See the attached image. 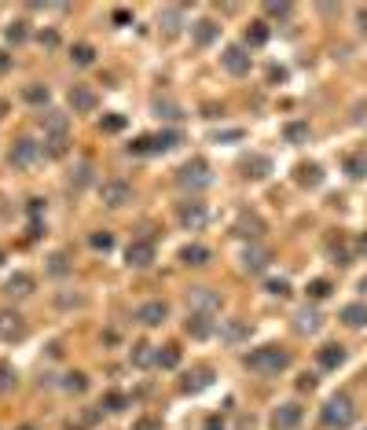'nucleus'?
Returning a JSON list of instances; mask_svg holds the SVG:
<instances>
[{
	"instance_id": "1",
	"label": "nucleus",
	"mask_w": 367,
	"mask_h": 430,
	"mask_svg": "<svg viewBox=\"0 0 367 430\" xmlns=\"http://www.w3.org/2000/svg\"><path fill=\"white\" fill-rule=\"evenodd\" d=\"M323 427H331V430H345L352 420H357V405H352V397L349 394H334V397H327V405H323Z\"/></svg>"
},
{
	"instance_id": "2",
	"label": "nucleus",
	"mask_w": 367,
	"mask_h": 430,
	"mask_svg": "<svg viewBox=\"0 0 367 430\" xmlns=\"http://www.w3.org/2000/svg\"><path fill=\"white\" fill-rule=\"evenodd\" d=\"M246 364H250L257 375H279L286 364H291V353L279 349V346H261V349H254V353L246 357Z\"/></svg>"
},
{
	"instance_id": "3",
	"label": "nucleus",
	"mask_w": 367,
	"mask_h": 430,
	"mask_svg": "<svg viewBox=\"0 0 367 430\" xmlns=\"http://www.w3.org/2000/svg\"><path fill=\"white\" fill-rule=\"evenodd\" d=\"M209 166L202 162V159H191V162H184L180 166V173H177V184L180 188H191V191H202L206 184H209Z\"/></svg>"
},
{
	"instance_id": "4",
	"label": "nucleus",
	"mask_w": 367,
	"mask_h": 430,
	"mask_svg": "<svg viewBox=\"0 0 367 430\" xmlns=\"http://www.w3.org/2000/svg\"><path fill=\"white\" fill-rule=\"evenodd\" d=\"M220 67H225L231 77H243V74H250L254 59H250V51H246L243 45H231V48H225V56H220Z\"/></svg>"
},
{
	"instance_id": "5",
	"label": "nucleus",
	"mask_w": 367,
	"mask_h": 430,
	"mask_svg": "<svg viewBox=\"0 0 367 430\" xmlns=\"http://www.w3.org/2000/svg\"><path fill=\"white\" fill-rule=\"evenodd\" d=\"M99 199H103V206L117 210V206L133 202V188H129L125 180H103V184H99Z\"/></svg>"
},
{
	"instance_id": "6",
	"label": "nucleus",
	"mask_w": 367,
	"mask_h": 430,
	"mask_svg": "<svg viewBox=\"0 0 367 430\" xmlns=\"http://www.w3.org/2000/svg\"><path fill=\"white\" fill-rule=\"evenodd\" d=\"M180 136L177 133H162V136H140L136 143H129V151L133 154H154V151H169Z\"/></svg>"
},
{
	"instance_id": "7",
	"label": "nucleus",
	"mask_w": 367,
	"mask_h": 430,
	"mask_svg": "<svg viewBox=\"0 0 367 430\" xmlns=\"http://www.w3.org/2000/svg\"><path fill=\"white\" fill-rule=\"evenodd\" d=\"M188 302H191L195 312H202V317H213V312L220 309V294H213L209 287H191Z\"/></svg>"
},
{
	"instance_id": "8",
	"label": "nucleus",
	"mask_w": 367,
	"mask_h": 430,
	"mask_svg": "<svg viewBox=\"0 0 367 430\" xmlns=\"http://www.w3.org/2000/svg\"><path fill=\"white\" fill-rule=\"evenodd\" d=\"M37 159H41V143L37 140H19L15 148H11V166H19V169L37 166Z\"/></svg>"
},
{
	"instance_id": "9",
	"label": "nucleus",
	"mask_w": 367,
	"mask_h": 430,
	"mask_svg": "<svg viewBox=\"0 0 367 430\" xmlns=\"http://www.w3.org/2000/svg\"><path fill=\"white\" fill-rule=\"evenodd\" d=\"M125 262L129 269H147L154 262V243L147 239H136V243H129V250H125Z\"/></svg>"
},
{
	"instance_id": "10",
	"label": "nucleus",
	"mask_w": 367,
	"mask_h": 430,
	"mask_svg": "<svg viewBox=\"0 0 367 430\" xmlns=\"http://www.w3.org/2000/svg\"><path fill=\"white\" fill-rule=\"evenodd\" d=\"M22 335H26V320L11 309H0V338H4V342H15Z\"/></svg>"
},
{
	"instance_id": "11",
	"label": "nucleus",
	"mask_w": 367,
	"mask_h": 430,
	"mask_svg": "<svg viewBox=\"0 0 367 430\" xmlns=\"http://www.w3.org/2000/svg\"><path fill=\"white\" fill-rule=\"evenodd\" d=\"M165 317H169V305L165 302H143L136 309V320L143 324V328H158V324H165Z\"/></svg>"
},
{
	"instance_id": "12",
	"label": "nucleus",
	"mask_w": 367,
	"mask_h": 430,
	"mask_svg": "<svg viewBox=\"0 0 367 430\" xmlns=\"http://www.w3.org/2000/svg\"><path fill=\"white\" fill-rule=\"evenodd\" d=\"M180 221H184V228H191V232H202L206 228V221H209V210L202 202H188L180 210Z\"/></svg>"
},
{
	"instance_id": "13",
	"label": "nucleus",
	"mask_w": 367,
	"mask_h": 430,
	"mask_svg": "<svg viewBox=\"0 0 367 430\" xmlns=\"http://www.w3.org/2000/svg\"><path fill=\"white\" fill-rule=\"evenodd\" d=\"M301 415H305V412H301L297 405H279V408L272 412V427L275 430H294L301 423Z\"/></svg>"
},
{
	"instance_id": "14",
	"label": "nucleus",
	"mask_w": 367,
	"mask_h": 430,
	"mask_svg": "<svg viewBox=\"0 0 367 430\" xmlns=\"http://www.w3.org/2000/svg\"><path fill=\"white\" fill-rule=\"evenodd\" d=\"M70 107L81 111V114L96 111V93H92L88 85H74V88H70Z\"/></svg>"
},
{
	"instance_id": "15",
	"label": "nucleus",
	"mask_w": 367,
	"mask_h": 430,
	"mask_svg": "<svg viewBox=\"0 0 367 430\" xmlns=\"http://www.w3.org/2000/svg\"><path fill=\"white\" fill-rule=\"evenodd\" d=\"M268 262H272V254L265 250V246H250V250L243 254V269L246 272H265Z\"/></svg>"
},
{
	"instance_id": "16",
	"label": "nucleus",
	"mask_w": 367,
	"mask_h": 430,
	"mask_svg": "<svg viewBox=\"0 0 367 430\" xmlns=\"http://www.w3.org/2000/svg\"><path fill=\"white\" fill-rule=\"evenodd\" d=\"M180 262H184V265H191V269H202V265L209 262V250H206L202 243H188V246L180 250Z\"/></svg>"
},
{
	"instance_id": "17",
	"label": "nucleus",
	"mask_w": 367,
	"mask_h": 430,
	"mask_svg": "<svg viewBox=\"0 0 367 430\" xmlns=\"http://www.w3.org/2000/svg\"><path fill=\"white\" fill-rule=\"evenodd\" d=\"M342 320L349 324V328H367V305L364 302H352L342 309Z\"/></svg>"
},
{
	"instance_id": "18",
	"label": "nucleus",
	"mask_w": 367,
	"mask_h": 430,
	"mask_svg": "<svg viewBox=\"0 0 367 430\" xmlns=\"http://www.w3.org/2000/svg\"><path fill=\"white\" fill-rule=\"evenodd\" d=\"M316 360H320V368H338V364L345 360V349L331 342V346H323L320 353H316Z\"/></svg>"
},
{
	"instance_id": "19",
	"label": "nucleus",
	"mask_w": 367,
	"mask_h": 430,
	"mask_svg": "<svg viewBox=\"0 0 367 430\" xmlns=\"http://www.w3.org/2000/svg\"><path fill=\"white\" fill-rule=\"evenodd\" d=\"M268 37H272L268 22H254V26H246V45H250V48H261V45H268Z\"/></svg>"
},
{
	"instance_id": "20",
	"label": "nucleus",
	"mask_w": 367,
	"mask_h": 430,
	"mask_svg": "<svg viewBox=\"0 0 367 430\" xmlns=\"http://www.w3.org/2000/svg\"><path fill=\"white\" fill-rule=\"evenodd\" d=\"M30 291H33V276H30V272H15V276L8 280V294L22 298V294H30Z\"/></svg>"
},
{
	"instance_id": "21",
	"label": "nucleus",
	"mask_w": 367,
	"mask_h": 430,
	"mask_svg": "<svg viewBox=\"0 0 367 430\" xmlns=\"http://www.w3.org/2000/svg\"><path fill=\"white\" fill-rule=\"evenodd\" d=\"M217 33H220V26H217V22H209V19L195 22V41H199V45H213V41H217Z\"/></svg>"
},
{
	"instance_id": "22",
	"label": "nucleus",
	"mask_w": 367,
	"mask_h": 430,
	"mask_svg": "<svg viewBox=\"0 0 367 430\" xmlns=\"http://www.w3.org/2000/svg\"><path fill=\"white\" fill-rule=\"evenodd\" d=\"M209 379H213V372H209V368H199L195 375H188V383H184V394H199V390L209 386Z\"/></svg>"
},
{
	"instance_id": "23",
	"label": "nucleus",
	"mask_w": 367,
	"mask_h": 430,
	"mask_svg": "<svg viewBox=\"0 0 367 430\" xmlns=\"http://www.w3.org/2000/svg\"><path fill=\"white\" fill-rule=\"evenodd\" d=\"M44 129H48L51 136H63V140H67V114L48 111V114H44Z\"/></svg>"
},
{
	"instance_id": "24",
	"label": "nucleus",
	"mask_w": 367,
	"mask_h": 430,
	"mask_svg": "<svg viewBox=\"0 0 367 430\" xmlns=\"http://www.w3.org/2000/svg\"><path fill=\"white\" fill-rule=\"evenodd\" d=\"M209 331H213V324H209V317H202V312H195V317H188V335H195V338H206Z\"/></svg>"
},
{
	"instance_id": "25",
	"label": "nucleus",
	"mask_w": 367,
	"mask_h": 430,
	"mask_svg": "<svg viewBox=\"0 0 367 430\" xmlns=\"http://www.w3.org/2000/svg\"><path fill=\"white\" fill-rule=\"evenodd\" d=\"M70 59L77 63V67H92V63H96V48H92V45H74Z\"/></svg>"
},
{
	"instance_id": "26",
	"label": "nucleus",
	"mask_w": 367,
	"mask_h": 430,
	"mask_svg": "<svg viewBox=\"0 0 367 430\" xmlns=\"http://www.w3.org/2000/svg\"><path fill=\"white\" fill-rule=\"evenodd\" d=\"M154 364H158V368H177V364H180V349L177 346H162L158 353H154Z\"/></svg>"
},
{
	"instance_id": "27",
	"label": "nucleus",
	"mask_w": 367,
	"mask_h": 430,
	"mask_svg": "<svg viewBox=\"0 0 367 430\" xmlns=\"http://www.w3.org/2000/svg\"><path fill=\"white\" fill-rule=\"evenodd\" d=\"M345 173H349L352 180L367 177V154H349V159H345Z\"/></svg>"
},
{
	"instance_id": "28",
	"label": "nucleus",
	"mask_w": 367,
	"mask_h": 430,
	"mask_svg": "<svg viewBox=\"0 0 367 430\" xmlns=\"http://www.w3.org/2000/svg\"><path fill=\"white\" fill-rule=\"evenodd\" d=\"M320 328V312L316 309H301L297 312V331H316Z\"/></svg>"
},
{
	"instance_id": "29",
	"label": "nucleus",
	"mask_w": 367,
	"mask_h": 430,
	"mask_svg": "<svg viewBox=\"0 0 367 430\" xmlns=\"http://www.w3.org/2000/svg\"><path fill=\"white\" fill-rule=\"evenodd\" d=\"M261 228H265V225H261L257 217H243V221H239V236H243V239H257Z\"/></svg>"
},
{
	"instance_id": "30",
	"label": "nucleus",
	"mask_w": 367,
	"mask_h": 430,
	"mask_svg": "<svg viewBox=\"0 0 367 430\" xmlns=\"http://www.w3.org/2000/svg\"><path fill=\"white\" fill-rule=\"evenodd\" d=\"M11 386H15V368L8 360H0V394H8Z\"/></svg>"
},
{
	"instance_id": "31",
	"label": "nucleus",
	"mask_w": 367,
	"mask_h": 430,
	"mask_svg": "<svg viewBox=\"0 0 367 430\" xmlns=\"http://www.w3.org/2000/svg\"><path fill=\"white\" fill-rule=\"evenodd\" d=\"M297 184H320V166H297Z\"/></svg>"
},
{
	"instance_id": "32",
	"label": "nucleus",
	"mask_w": 367,
	"mask_h": 430,
	"mask_svg": "<svg viewBox=\"0 0 367 430\" xmlns=\"http://www.w3.org/2000/svg\"><path fill=\"white\" fill-rule=\"evenodd\" d=\"M180 15H184L180 8H169L165 15H162V26H165V33H177V30H180Z\"/></svg>"
},
{
	"instance_id": "33",
	"label": "nucleus",
	"mask_w": 367,
	"mask_h": 430,
	"mask_svg": "<svg viewBox=\"0 0 367 430\" xmlns=\"http://www.w3.org/2000/svg\"><path fill=\"white\" fill-rule=\"evenodd\" d=\"M154 346H136L133 349V364H140V368H147V364H154V353H151Z\"/></svg>"
},
{
	"instance_id": "34",
	"label": "nucleus",
	"mask_w": 367,
	"mask_h": 430,
	"mask_svg": "<svg viewBox=\"0 0 367 430\" xmlns=\"http://www.w3.org/2000/svg\"><path fill=\"white\" fill-rule=\"evenodd\" d=\"M4 37H8L11 45H22L26 41V22H11L8 30H4Z\"/></svg>"
},
{
	"instance_id": "35",
	"label": "nucleus",
	"mask_w": 367,
	"mask_h": 430,
	"mask_svg": "<svg viewBox=\"0 0 367 430\" xmlns=\"http://www.w3.org/2000/svg\"><path fill=\"white\" fill-rule=\"evenodd\" d=\"M327 294H331V283H327V280H312V283H309V298H316V302H323Z\"/></svg>"
},
{
	"instance_id": "36",
	"label": "nucleus",
	"mask_w": 367,
	"mask_h": 430,
	"mask_svg": "<svg viewBox=\"0 0 367 430\" xmlns=\"http://www.w3.org/2000/svg\"><path fill=\"white\" fill-rule=\"evenodd\" d=\"M268 173V159H254V162H246V177H254V180H261Z\"/></svg>"
},
{
	"instance_id": "37",
	"label": "nucleus",
	"mask_w": 367,
	"mask_h": 430,
	"mask_svg": "<svg viewBox=\"0 0 367 430\" xmlns=\"http://www.w3.org/2000/svg\"><path fill=\"white\" fill-rule=\"evenodd\" d=\"M122 129H125L122 114H107V118H103V133H122Z\"/></svg>"
},
{
	"instance_id": "38",
	"label": "nucleus",
	"mask_w": 367,
	"mask_h": 430,
	"mask_svg": "<svg viewBox=\"0 0 367 430\" xmlns=\"http://www.w3.org/2000/svg\"><path fill=\"white\" fill-rule=\"evenodd\" d=\"M88 243L96 246V250H111V246H114V236H111V232H96V236H92Z\"/></svg>"
},
{
	"instance_id": "39",
	"label": "nucleus",
	"mask_w": 367,
	"mask_h": 430,
	"mask_svg": "<svg viewBox=\"0 0 367 430\" xmlns=\"http://www.w3.org/2000/svg\"><path fill=\"white\" fill-rule=\"evenodd\" d=\"M305 136H309V125H305V122L286 125V140H305Z\"/></svg>"
},
{
	"instance_id": "40",
	"label": "nucleus",
	"mask_w": 367,
	"mask_h": 430,
	"mask_svg": "<svg viewBox=\"0 0 367 430\" xmlns=\"http://www.w3.org/2000/svg\"><path fill=\"white\" fill-rule=\"evenodd\" d=\"M26 99H30V103H44L48 99V88L44 85H30V88H26Z\"/></svg>"
},
{
	"instance_id": "41",
	"label": "nucleus",
	"mask_w": 367,
	"mask_h": 430,
	"mask_svg": "<svg viewBox=\"0 0 367 430\" xmlns=\"http://www.w3.org/2000/svg\"><path fill=\"white\" fill-rule=\"evenodd\" d=\"M265 11L272 19H286V15H291V4H265Z\"/></svg>"
},
{
	"instance_id": "42",
	"label": "nucleus",
	"mask_w": 367,
	"mask_h": 430,
	"mask_svg": "<svg viewBox=\"0 0 367 430\" xmlns=\"http://www.w3.org/2000/svg\"><path fill=\"white\" fill-rule=\"evenodd\" d=\"M268 291L279 294V298H286V294H291V283H286V280H268Z\"/></svg>"
},
{
	"instance_id": "43",
	"label": "nucleus",
	"mask_w": 367,
	"mask_h": 430,
	"mask_svg": "<svg viewBox=\"0 0 367 430\" xmlns=\"http://www.w3.org/2000/svg\"><path fill=\"white\" fill-rule=\"evenodd\" d=\"M158 114L173 122V118H180V107H177V103H158Z\"/></svg>"
},
{
	"instance_id": "44",
	"label": "nucleus",
	"mask_w": 367,
	"mask_h": 430,
	"mask_svg": "<svg viewBox=\"0 0 367 430\" xmlns=\"http://www.w3.org/2000/svg\"><path fill=\"white\" fill-rule=\"evenodd\" d=\"M67 390H85V375L77 372V375H67Z\"/></svg>"
},
{
	"instance_id": "45",
	"label": "nucleus",
	"mask_w": 367,
	"mask_h": 430,
	"mask_svg": "<svg viewBox=\"0 0 367 430\" xmlns=\"http://www.w3.org/2000/svg\"><path fill=\"white\" fill-rule=\"evenodd\" d=\"M122 405H125L122 394H107V408H111V412H122Z\"/></svg>"
},
{
	"instance_id": "46",
	"label": "nucleus",
	"mask_w": 367,
	"mask_h": 430,
	"mask_svg": "<svg viewBox=\"0 0 367 430\" xmlns=\"http://www.w3.org/2000/svg\"><path fill=\"white\" fill-rule=\"evenodd\" d=\"M51 272H56V276H59V272H67V257H63V254L51 257Z\"/></svg>"
},
{
	"instance_id": "47",
	"label": "nucleus",
	"mask_w": 367,
	"mask_h": 430,
	"mask_svg": "<svg viewBox=\"0 0 367 430\" xmlns=\"http://www.w3.org/2000/svg\"><path fill=\"white\" fill-rule=\"evenodd\" d=\"M111 19H114L117 26H125V22H129V19H133V15H129V11H125V8H117V11H114V15H111Z\"/></svg>"
},
{
	"instance_id": "48",
	"label": "nucleus",
	"mask_w": 367,
	"mask_h": 430,
	"mask_svg": "<svg viewBox=\"0 0 367 430\" xmlns=\"http://www.w3.org/2000/svg\"><path fill=\"white\" fill-rule=\"evenodd\" d=\"M225 335H228V338H239V335H246V328H243V324H231Z\"/></svg>"
},
{
	"instance_id": "49",
	"label": "nucleus",
	"mask_w": 367,
	"mask_h": 430,
	"mask_svg": "<svg viewBox=\"0 0 367 430\" xmlns=\"http://www.w3.org/2000/svg\"><path fill=\"white\" fill-rule=\"evenodd\" d=\"M41 45H48V48H56V45H59V37H56V33H41Z\"/></svg>"
},
{
	"instance_id": "50",
	"label": "nucleus",
	"mask_w": 367,
	"mask_h": 430,
	"mask_svg": "<svg viewBox=\"0 0 367 430\" xmlns=\"http://www.w3.org/2000/svg\"><path fill=\"white\" fill-rule=\"evenodd\" d=\"M206 430H225V423H220V420H209V423H206Z\"/></svg>"
},
{
	"instance_id": "51",
	"label": "nucleus",
	"mask_w": 367,
	"mask_h": 430,
	"mask_svg": "<svg viewBox=\"0 0 367 430\" xmlns=\"http://www.w3.org/2000/svg\"><path fill=\"white\" fill-rule=\"evenodd\" d=\"M357 22H360V30L367 33V11H360V15H357Z\"/></svg>"
},
{
	"instance_id": "52",
	"label": "nucleus",
	"mask_w": 367,
	"mask_h": 430,
	"mask_svg": "<svg viewBox=\"0 0 367 430\" xmlns=\"http://www.w3.org/2000/svg\"><path fill=\"white\" fill-rule=\"evenodd\" d=\"M8 63H11V59L4 56V51H0V70H8Z\"/></svg>"
},
{
	"instance_id": "53",
	"label": "nucleus",
	"mask_w": 367,
	"mask_h": 430,
	"mask_svg": "<svg viewBox=\"0 0 367 430\" xmlns=\"http://www.w3.org/2000/svg\"><path fill=\"white\" fill-rule=\"evenodd\" d=\"M4 114H8V103H4V99H0V118H4Z\"/></svg>"
},
{
	"instance_id": "54",
	"label": "nucleus",
	"mask_w": 367,
	"mask_h": 430,
	"mask_svg": "<svg viewBox=\"0 0 367 430\" xmlns=\"http://www.w3.org/2000/svg\"><path fill=\"white\" fill-rule=\"evenodd\" d=\"M360 291H364V294H367V280H364V283H360Z\"/></svg>"
},
{
	"instance_id": "55",
	"label": "nucleus",
	"mask_w": 367,
	"mask_h": 430,
	"mask_svg": "<svg viewBox=\"0 0 367 430\" xmlns=\"http://www.w3.org/2000/svg\"><path fill=\"white\" fill-rule=\"evenodd\" d=\"M364 250H367V232H364Z\"/></svg>"
},
{
	"instance_id": "56",
	"label": "nucleus",
	"mask_w": 367,
	"mask_h": 430,
	"mask_svg": "<svg viewBox=\"0 0 367 430\" xmlns=\"http://www.w3.org/2000/svg\"><path fill=\"white\" fill-rule=\"evenodd\" d=\"M19 430H33V427H19Z\"/></svg>"
},
{
	"instance_id": "57",
	"label": "nucleus",
	"mask_w": 367,
	"mask_h": 430,
	"mask_svg": "<svg viewBox=\"0 0 367 430\" xmlns=\"http://www.w3.org/2000/svg\"><path fill=\"white\" fill-rule=\"evenodd\" d=\"M0 262H4V254H0Z\"/></svg>"
}]
</instances>
